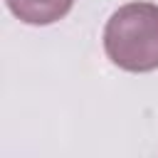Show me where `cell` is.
<instances>
[{"mask_svg": "<svg viewBox=\"0 0 158 158\" xmlns=\"http://www.w3.org/2000/svg\"><path fill=\"white\" fill-rule=\"evenodd\" d=\"M106 57L126 72L158 69V5L128 2L104 27Z\"/></svg>", "mask_w": 158, "mask_h": 158, "instance_id": "6da1fadb", "label": "cell"}, {"mask_svg": "<svg viewBox=\"0 0 158 158\" xmlns=\"http://www.w3.org/2000/svg\"><path fill=\"white\" fill-rule=\"evenodd\" d=\"M74 0H7L10 12L27 25H52L72 10Z\"/></svg>", "mask_w": 158, "mask_h": 158, "instance_id": "7a4b0ae2", "label": "cell"}]
</instances>
